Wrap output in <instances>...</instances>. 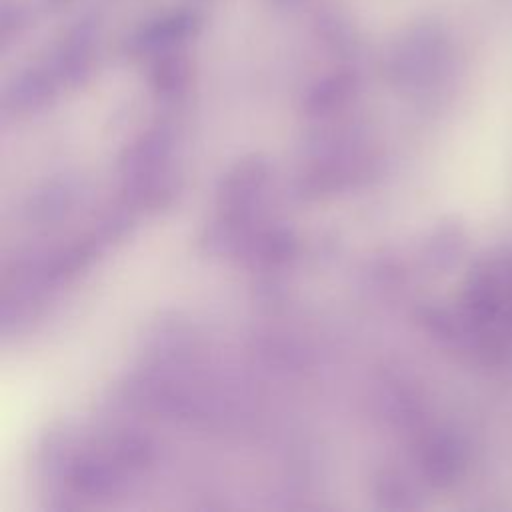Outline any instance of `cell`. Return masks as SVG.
Returning <instances> with one entry per match:
<instances>
[{
  "mask_svg": "<svg viewBox=\"0 0 512 512\" xmlns=\"http://www.w3.org/2000/svg\"><path fill=\"white\" fill-rule=\"evenodd\" d=\"M420 462L422 472L434 486H452L466 474L468 468L466 442L452 430L430 432L422 442Z\"/></svg>",
  "mask_w": 512,
  "mask_h": 512,
  "instance_id": "6da1fadb",
  "label": "cell"
},
{
  "mask_svg": "<svg viewBox=\"0 0 512 512\" xmlns=\"http://www.w3.org/2000/svg\"><path fill=\"white\" fill-rule=\"evenodd\" d=\"M466 248V234L460 226L448 224L436 232L430 242V258L436 268H450Z\"/></svg>",
  "mask_w": 512,
  "mask_h": 512,
  "instance_id": "7a4b0ae2",
  "label": "cell"
}]
</instances>
